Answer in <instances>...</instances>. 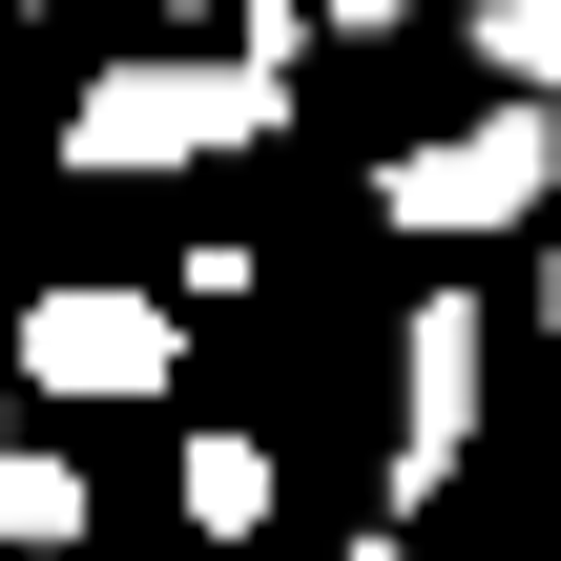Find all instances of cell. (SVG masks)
I'll return each mask as SVG.
<instances>
[{"label": "cell", "mask_w": 561, "mask_h": 561, "mask_svg": "<svg viewBox=\"0 0 561 561\" xmlns=\"http://www.w3.org/2000/svg\"><path fill=\"white\" fill-rule=\"evenodd\" d=\"M541 333H561V229H541Z\"/></svg>", "instance_id": "cell-9"}, {"label": "cell", "mask_w": 561, "mask_h": 561, "mask_svg": "<svg viewBox=\"0 0 561 561\" xmlns=\"http://www.w3.org/2000/svg\"><path fill=\"white\" fill-rule=\"evenodd\" d=\"M0 561H62V541H0Z\"/></svg>", "instance_id": "cell-10"}, {"label": "cell", "mask_w": 561, "mask_h": 561, "mask_svg": "<svg viewBox=\"0 0 561 561\" xmlns=\"http://www.w3.org/2000/svg\"><path fill=\"white\" fill-rule=\"evenodd\" d=\"M0 541H83V479H62L42 437H0Z\"/></svg>", "instance_id": "cell-6"}, {"label": "cell", "mask_w": 561, "mask_h": 561, "mask_svg": "<svg viewBox=\"0 0 561 561\" xmlns=\"http://www.w3.org/2000/svg\"><path fill=\"white\" fill-rule=\"evenodd\" d=\"M312 21H333V42H396V21H416V0H312Z\"/></svg>", "instance_id": "cell-8"}, {"label": "cell", "mask_w": 561, "mask_h": 561, "mask_svg": "<svg viewBox=\"0 0 561 561\" xmlns=\"http://www.w3.org/2000/svg\"><path fill=\"white\" fill-rule=\"evenodd\" d=\"M21 375H42V396H167V375H187V312H167V291H42V312H21Z\"/></svg>", "instance_id": "cell-3"}, {"label": "cell", "mask_w": 561, "mask_h": 561, "mask_svg": "<svg viewBox=\"0 0 561 561\" xmlns=\"http://www.w3.org/2000/svg\"><path fill=\"white\" fill-rule=\"evenodd\" d=\"M479 62H500V83H541V104H561V0H479Z\"/></svg>", "instance_id": "cell-7"}, {"label": "cell", "mask_w": 561, "mask_h": 561, "mask_svg": "<svg viewBox=\"0 0 561 561\" xmlns=\"http://www.w3.org/2000/svg\"><path fill=\"white\" fill-rule=\"evenodd\" d=\"M458 437H479V312L437 291L396 333V479H458Z\"/></svg>", "instance_id": "cell-4"}, {"label": "cell", "mask_w": 561, "mask_h": 561, "mask_svg": "<svg viewBox=\"0 0 561 561\" xmlns=\"http://www.w3.org/2000/svg\"><path fill=\"white\" fill-rule=\"evenodd\" d=\"M187 520H208V541H250V520H271V458H250V437H229V416H208V437H187Z\"/></svg>", "instance_id": "cell-5"}, {"label": "cell", "mask_w": 561, "mask_h": 561, "mask_svg": "<svg viewBox=\"0 0 561 561\" xmlns=\"http://www.w3.org/2000/svg\"><path fill=\"white\" fill-rule=\"evenodd\" d=\"M291 125V62H104L83 104H62V167L104 187V167H229V146H271Z\"/></svg>", "instance_id": "cell-1"}, {"label": "cell", "mask_w": 561, "mask_h": 561, "mask_svg": "<svg viewBox=\"0 0 561 561\" xmlns=\"http://www.w3.org/2000/svg\"><path fill=\"white\" fill-rule=\"evenodd\" d=\"M375 208H396V229H520V208H561V104H541V83H500L479 125L396 146V167H375Z\"/></svg>", "instance_id": "cell-2"}]
</instances>
